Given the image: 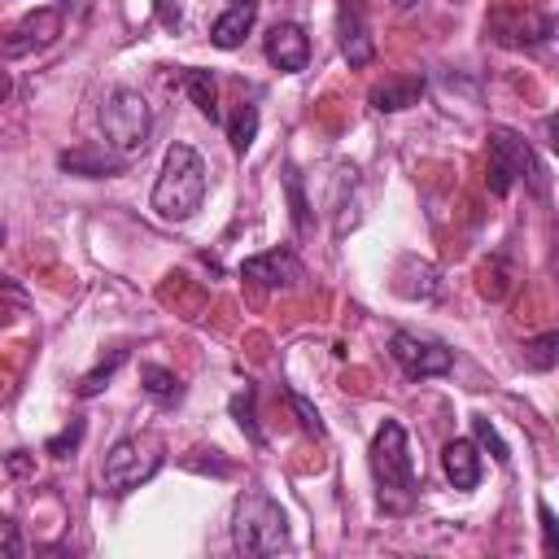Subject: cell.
I'll list each match as a JSON object with an SVG mask.
<instances>
[{"instance_id":"cell-6","label":"cell","mask_w":559,"mask_h":559,"mask_svg":"<svg viewBox=\"0 0 559 559\" xmlns=\"http://www.w3.org/2000/svg\"><path fill=\"white\" fill-rule=\"evenodd\" d=\"M162 467V441L157 437H122L109 445L105 463H100V485L122 498L131 489H140L144 480H153Z\"/></svg>"},{"instance_id":"cell-31","label":"cell","mask_w":559,"mask_h":559,"mask_svg":"<svg viewBox=\"0 0 559 559\" xmlns=\"http://www.w3.org/2000/svg\"><path fill=\"white\" fill-rule=\"evenodd\" d=\"M542 135H546V144H550V153L559 157V114H550V118L542 122Z\"/></svg>"},{"instance_id":"cell-1","label":"cell","mask_w":559,"mask_h":559,"mask_svg":"<svg viewBox=\"0 0 559 559\" xmlns=\"http://www.w3.org/2000/svg\"><path fill=\"white\" fill-rule=\"evenodd\" d=\"M371 476H376L384 511L402 515V511L415 507L419 476H415V459H411V445H406V428L397 419H384L371 437Z\"/></svg>"},{"instance_id":"cell-25","label":"cell","mask_w":559,"mask_h":559,"mask_svg":"<svg viewBox=\"0 0 559 559\" xmlns=\"http://www.w3.org/2000/svg\"><path fill=\"white\" fill-rule=\"evenodd\" d=\"M472 432H476V445H485L489 454H493V463H507L511 459V450H507V441L498 437V428L485 419V415H472Z\"/></svg>"},{"instance_id":"cell-16","label":"cell","mask_w":559,"mask_h":559,"mask_svg":"<svg viewBox=\"0 0 559 559\" xmlns=\"http://www.w3.org/2000/svg\"><path fill=\"white\" fill-rule=\"evenodd\" d=\"M419 96H424V74H393V79L376 83L367 100H371V109H380V114H397V109L419 105Z\"/></svg>"},{"instance_id":"cell-21","label":"cell","mask_w":559,"mask_h":559,"mask_svg":"<svg viewBox=\"0 0 559 559\" xmlns=\"http://www.w3.org/2000/svg\"><path fill=\"white\" fill-rule=\"evenodd\" d=\"M284 188H288V210H293V227H297V236H306V231H310V205H306L301 170H297L293 162L284 166Z\"/></svg>"},{"instance_id":"cell-20","label":"cell","mask_w":559,"mask_h":559,"mask_svg":"<svg viewBox=\"0 0 559 559\" xmlns=\"http://www.w3.org/2000/svg\"><path fill=\"white\" fill-rule=\"evenodd\" d=\"M227 140H231L236 153H249V144L258 140V105H253V100H240V105L231 109V118H227Z\"/></svg>"},{"instance_id":"cell-19","label":"cell","mask_w":559,"mask_h":559,"mask_svg":"<svg viewBox=\"0 0 559 559\" xmlns=\"http://www.w3.org/2000/svg\"><path fill=\"white\" fill-rule=\"evenodd\" d=\"M183 92L192 96V105H197L210 122H218V87H214V74H210V70H188V74H183Z\"/></svg>"},{"instance_id":"cell-26","label":"cell","mask_w":559,"mask_h":559,"mask_svg":"<svg viewBox=\"0 0 559 559\" xmlns=\"http://www.w3.org/2000/svg\"><path fill=\"white\" fill-rule=\"evenodd\" d=\"M555 345H559V332H546V336L528 341V345H524V362H528V367H537V371H546V367L555 362V354H559Z\"/></svg>"},{"instance_id":"cell-27","label":"cell","mask_w":559,"mask_h":559,"mask_svg":"<svg viewBox=\"0 0 559 559\" xmlns=\"http://www.w3.org/2000/svg\"><path fill=\"white\" fill-rule=\"evenodd\" d=\"M288 402H293V411H297V419H301V428L310 432V437H328V428H323V419H319V411L301 397V393H288Z\"/></svg>"},{"instance_id":"cell-12","label":"cell","mask_w":559,"mask_h":559,"mask_svg":"<svg viewBox=\"0 0 559 559\" xmlns=\"http://www.w3.org/2000/svg\"><path fill=\"white\" fill-rule=\"evenodd\" d=\"M240 275L253 280V284H262V288H297L306 280V271H301V262H297L293 249H266L258 258H245L240 262Z\"/></svg>"},{"instance_id":"cell-23","label":"cell","mask_w":559,"mask_h":559,"mask_svg":"<svg viewBox=\"0 0 559 559\" xmlns=\"http://www.w3.org/2000/svg\"><path fill=\"white\" fill-rule=\"evenodd\" d=\"M122 362H127V349H114V354H109L105 362H96V367H92V371H87V376L79 380V397H96V393H100V389L109 384V376H114V371H118Z\"/></svg>"},{"instance_id":"cell-7","label":"cell","mask_w":559,"mask_h":559,"mask_svg":"<svg viewBox=\"0 0 559 559\" xmlns=\"http://www.w3.org/2000/svg\"><path fill=\"white\" fill-rule=\"evenodd\" d=\"M389 354L411 380H432V376H445L454 367V349L450 345H441L432 336H415V332H393L389 336Z\"/></svg>"},{"instance_id":"cell-29","label":"cell","mask_w":559,"mask_h":559,"mask_svg":"<svg viewBox=\"0 0 559 559\" xmlns=\"http://www.w3.org/2000/svg\"><path fill=\"white\" fill-rule=\"evenodd\" d=\"M79 437H83V419H74L66 432H57V437L48 441V454H57V459H61L66 450H74V445H79Z\"/></svg>"},{"instance_id":"cell-10","label":"cell","mask_w":559,"mask_h":559,"mask_svg":"<svg viewBox=\"0 0 559 559\" xmlns=\"http://www.w3.org/2000/svg\"><path fill=\"white\" fill-rule=\"evenodd\" d=\"M336 35H341V57L362 70L376 57L371 26H367V0H336Z\"/></svg>"},{"instance_id":"cell-18","label":"cell","mask_w":559,"mask_h":559,"mask_svg":"<svg viewBox=\"0 0 559 559\" xmlns=\"http://www.w3.org/2000/svg\"><path fill=\"white\" fill-rule=\"evenodd\" d=\"M140 389L157 402V406H175L183 397V380L170 371V367H157V362H144L140 367Z\"/></svg>"},{"instance_id":"cell-2","label":"cell","mask_w":559,"mask_h":559,"mask_svg":"<svg viewBox=\"0 0 559 559\" xmlns=\"http://www.w3.org/2000/svg\"><path fill=\"white\" fill-rule=\"evenodd\" d=\"M153 210L166 223H188L205 201V162L192 144H170L162 157V175L153 183Z\"/></svg>"},{"instance_id":"cell-24","label":"cell","mask_w":559,"mask_h":559,"mask_svg":"<svg viewBox=\"0 0 559 559\" xmlns=\"http://www.w3.org/2000/svg\"><path fill=\"white\" fill-rule=\"evenodd\" d=\"M231 415H236V424L249 432V441L253 445H262L266 437H262V428H258V419H253V384H245V393H236L231 397Z\"/></svg>"},{"instance_id":"cell-33","label":"cell","mask_w":559,"mask_h":559,"mask_svg":"<svg viewBox=\"0 0 559 559\" xmlns=\"http://www.w3.org/2000/svg\"><path fill=\"white\" fill-rule=\"evenodd\" d=\"M415 4H424V0H393V9H402V13H406V9H415Z\"/></svg>"},{"instance_id":"cell-14","label":"cell","mask_w":559,"mask_h":559,"mask_svg":"<svg viewBox=\"0 0 559 559\" xmlns=\"http://www.w3.org/2000/svg\"><path fill=\"white\" fill-rule=\"evenodd\" d=\"M61 162V170H70V175H87V179H109V175H118L122 166H127V153H118V148H109V144H87V148H70V153H61L57 157Z\"/></svg>"},{"instance_id":"cell-22","label":"cell","mask_w":559,"mask_h":559,"mask_svg":"<svg viewBox=\"0 0 559 559\" xmlns=\"http://www.w3.org/2000/svg\"><path fill=\"white\" fill-rule=\"evenodd\" d=\"M511 284H515V280H511V266H507V258H502V253H498L493 262H485V266H480V293H485L489 301H502V297L511 293Z\"/></svg>"},{"instance_id":"cell-8","label":"cell","mask_w":559,"mask_h":559,"mask_svg":"<svg viewBox=\"0 0 559 559\" xmlns=\"http://www.w3.org/2000/svg\"><path fill=\"white\" fill-rule=\"evenodd\" d=\"M61 26H66V17H61L57 4H39V9H31L26 17H17V22L4 31V57L17 61V57H26V52H44V48H52V44L61 39Z\"/></svg>"},{"instance_id":"cell-3","label":"cell","mask_w":559,"mask_h":559,"mask_svg":"<svg viewBox=\"0 0 559 559\" xmlns=\"http://www.w3.org/2000/svg\"><path fill=\"white\" fill-rule=\"evenodd\" d=\"M231 546L236 555H280L288 550V515L266 489H245L231 511Z\"/></svg>"},{"instance_id":"cell-32","label":"cell","mask_w":559,"mask_h":559,"mask_svg":"<svg viewBox=\"0 0 559 559\" xmlns=\"http://www.w3.org/2000/svg\"><path fill=\"white\" fill-rule=\"evenodd\" d=\"M26 472H31L26 450H13V454H9V476H26Z\"/></svg>"},{"instance_id":"cell-17","label":"cell","mask_w":559,"mask_h":559,"mask_svg":"<svg viewBox=\"0 0 559 559\" xmlns=\"http://www.w3.org/2000/svg\"><path fill=\"white\" fill-rule=\"evenodd\" d=\"M402 297H424V301H432L437 293H441V271L432 266V262H419V258H402V266H397V284H393Z\"/></svg>"},{"instance_id":"cell-9","label":"cell","mask_w":559,"mask_h":559,"mask_svg":"<svg viewBox=\"0 0 559 559\" xmlns=\"http://www.w3.org/2000/svg\"><path fill=\"white\" fill-rule=\"evenodd\" d=\"M485 31L502 48H537L542 39H550L555 22L542 17V13H533V9H493L485 17Z\"/></svg>"},{"instance_id":"cell-13","label":"cell","mask_w":559,"mask_h":559,"mask_svg":"<svg viewBox=\"0 0 559 559\" xmlns=\"http://www.w3.org/2000/svg\"><path fill=\"white\" fill-rule=\"evenodd\" d=\"M253 22H258V0H231L214 17V26H210V44L223 48V52H231V48L245 44V35L253 31Z\"/></svg>"},{"instance_id":"cell-15","label":"cell","mask_w":559,"mask_h":559,"mask_svg":"<svg viewBox=\"0 0 559 559\" xmlns=\"http://www.w3.org/2000/svg\"><path fill=\"white\" fill-rule=\"evenodd\" d=\"M441 472H445V480L454 489H476L480 485V450H476V441H467V437L445 441L441 445Z\"/></svg>"},{"instance_id":"cell-5","label":"cell","mask_w":559,"mask_h":559,"mask_svg":"<svg viewBox=\"0 0 559 559\" xmlns=\"http://www.w3.org/2000/svg\"><path fill=\"white\" fill-rule=\"evenodd\" d=\"M100 131H105V144L118 148V153H140L148 144V131H153V109L148 100L135 92V87H114L105 100H100Z\"/></svg>"},{"instance_id":"cell-30","label":"cell","mask_w":559,"mask_h":559,"mask_svg":"<svg viewBox=\"0 0 559 559\" xmlns=\"http://www.w3.org/2000/svg\"><path fill=\"white\" fill-rule=\"evenodd\" d=\"M0 533H4V550H9L13 559H22V542H17V524H13V520H4V524H0Z\"/></svg>"},{"instance_id":"cell-4","label":"cell","mask_w":559,"mask_h":559,"mask_svg":"<svg viewBox=\"0 0 559 559\" xmlns=\"http://www.w3.org/2000/svg\"><path fill=\"white\" fill-rule=\"evenodd\" d=\"M485 183L493 197H507L515 183H528L533 197H546V170L533 153V144L511 127H489V166Z\"/></svg>"},{"instance_id":"cell-11","label":"cell","mask_w":559,"mask_h":559,"mask_svg":"<svg viewBox=\"0 0 559 559\" xmlns=\"http://www.w3.org/2000/svg\"><path fill=\"white\" fill-rule=\"evenodd\" d=\"M266 61L284 74H301L310 66V35L297 26V22H275L266 31V44H262Z\"/></svg>"},{"instance_id":"cell-28","label":"cell","mask_w":559,"mask_h":559,"mask_svg":"<svg viewBox=\"0 0 559 559\" xmlns=\"http://www.w3.org/2000/svg\"><path fill=\"white\" fill-rule=\"evenodd\" d=\"M537 520H542V550L546 555H559V520L546 502H537Z\"/></svg>"}]
</instances>
